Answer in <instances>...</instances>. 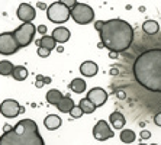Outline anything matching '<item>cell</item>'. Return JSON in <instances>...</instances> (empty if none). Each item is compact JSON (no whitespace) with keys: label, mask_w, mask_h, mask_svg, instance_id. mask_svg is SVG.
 I'll use <instances>...</instances> for the list:
<instances>
[{"label":"cell","mask_w":161,"mask_h":145,"mask_svg":"<svg viewBox=\"0 0 161 145\" xmlns=\"http://www.w3.org/2000/svg\"><path fill=\"white\" fill-rule=\"evenodd\" d=\"M61 123H63V120H61V118L58 115H48L44 119L45 128H47V129H49V131L58 129V128L61 126Z\"/></svg>","instance_id":"15"},{"label":"cell","mask_w":161,"mask_h":145,"mask_svg":"<svg viewBox=\"0 0 161 145\" xmlns=\"http://www.w3.org/2000/svg\"><path fill=\"white\" fill-rule=\"evenodd\" d=\"M109 122H110V125H112L115 129H124L125 123H126V119H125V116L122 115L120 112L115 110L109 116Z\"/></svg>","instance_id":"14"},{"label":"cell","mask_w":161,"mask_h":145,"mask_svg":"<svg viewBox=\"0 0 161 145\" xmlns=\"http://www.w3.org/2000/svg\"><path fill=\"white\" fill-rule=\"evenodd\" d=\"M139 137H141V139H148V138H151V132L150 131H141Z\"/></svg>","instance_id":"27"},{"label":"cell","mask_w":161,"mask_h":145,"mask_svg":"<svg viewBox=\"0 0 161 145\" xmlns=\"http://www.w3.org/2000/svg\"><path fill=\"white\" fill-rule=\"evenodd\" d=\"M70 18L79 25H89L94 19V10L89 4L77 2V4L70 10Z\"/></svg>","instance_id":"4"},{"label":"cell","mask_w":161,"mask_h":145,"mask_svg":"<svg viewBox=\"0 0 161 145\" xmlns=\"http://www.w3.org/2000/svg\"><path fill=\"white\" fill-rule=\"evenodd\" d=\"M136 139V134L132 129H124L120 132V141L124 144H132Z\"/></svg>","instance_id":"23"},{"label":"cell","mask_w":161,"mask_h":145,"mask_svg":"<svg viewBox=\"0 0 161 145\" xmlns=\"http://www.w3.org/2000/svg\"><path fill=\"white\" fill-rule=\"evenodd\" d=\"M19 45L16 42L13 32H3L0 34V54L3 55H12L19 51Z\"/></svg>","instance_id":"7"},{"label":"cell","mask_w":161,"mask_h":145,"mask_svg":"<svg viewBox=\"0 0 161 145\" xmlns=\"http://www.w3.org/2000/svg\"><path fill=\"white\" fill-rule=\"evenodd\" d=\"M64 94L61 93L60 90L57 89H51L49 92H47V94H45V99H47V102H48L49 104H53V106H57L58 104V102L63 99Z\"/></svg>","instance_id":"17"},{"label":"cell","mask_w":161,"mask_h":145,"mask_svg":"<svg viewBox=\"0 0 161 145\" xmlns=\"http://www.w3.org/2000/svg\"><path fill=\"white\" fill-rule=\"evenodd\" d=\"M68 89L77 94H81L83 92L86 90V81H84L83 78H74V80H71V83L68 84Z\"/></svg>","instance_id":"19"},{"label":"cell","mask_w":161,"mask_h":145,"mask_svg":"<svg viewBox=\"0 0 161 145\" xmlns=\"http://www.w3.org/2000/svg\"><path fill=\"white\" fill-rule=\"evenodd\" d=\"M51 36L54 38V41L55 42H60V44H65V42L70 39L71 34H70V31L67 28H64V26H58L53 31V35Z\"/></svg>","instance_id":"12"},{"label":"cell","mask_w":161,"mask_h":145,"mask_svg":"<svg viewBox=\"0 0 161 145\" xmlns=\"http://www.w3.org/2000/svg\"><path fill=\"white\" fill-rule=\"evenodd\" d=\"M49 54H51V51H48V49L38 48V55L41 57V58H47V57H49Z\"/></svg>","instance_id":"26"},{"label":"cell","mask_w":161,"mask_h":145,"mask_svg":"<svg viewBox=\"0 0 161 145\" xmlns=\"http://www.w3.org/2000/svg\"><path fill=\"white\" fill-rule=\"evenodd\" d=\"M87 99L97 109L99 106H103V104L106 103V100H108V93H106L105 89H102V87H93V89L87 93Z\"/></svg>","instance_id":"11"},{"label":"cell","mask_w":161,"mask_h":145,"mask_svg":"<svg viewBox=\"0 0 161 145\" xmlns=\"http://www.w3.org/2000/svg\"><path fill=\"white\" fill-rule=\"evenodd\" d=\"M134 77L141 87L161 93V48L141 52L134 63Z\"/></svg>","instance_id":"1"},{"label":"cell","mask_w":161,"mask_h":145,"mask_svg":"<svg viewBox=\"0 0 161 145\" xmlns=\"http://www.w3.org/2000/svg\"><path fill=\"white\" fill-rule=\"evenodd\" d=\"M4 129V134L0 135V145H45L39 128L32 119H22L13 128Z\"/></svg>","instance_id":"3"},{"label":"cell","mask_w":161,"mask_h":145,"mask_svg":"<svg viewBox=\"0 0 161 145\" xmlns=\"http://www.w3.org/2000/svg\"><path fill=\"white\" fill-rule=\"evenodd\" d=\"M20 112H22L20 104L16 100H13V99H6V100H3L0 103V113H2L4 118H9V119L16 118Z\"/></svg>","instance_id":"8"},{"label":"cell","mask_w":161,"mask_h":145,"mask_svg":"<svg viewBox=\"0 0 161 145\" xmlns=\"http://www.w3.org/2000/svg\"><path fill=\"white\" fill-rule=\"evenodd\" d=\"M35 84H36V87H38V89H41L42 86H44V84H42V81H41V80H36V83H35Z\"/></svg>","instance_id":"31"},{"label":"cell","mask_w":161,"mask_h":145,"mask_svg":"<svg viewBox=\"0 0 161 145\" xmlns=\"http://www.w3.org/2000/svg\"><path fill=\"white\" fill-rule=\"evenodd\" d=\"M154 123H155L157 126H161V112H158L157 115L154 116Z\"/></svg>","instance_id":"28"},{"label":"cell","mask_w":161,"mask_h":145,"mask_svg":"<svg viewBox=\"0 0 161 145\" xmlns=\"http://www.w3.org/2000/svg\"><path fill=\"white\" fill-rule=\"evenodd\" d=\"M36 32L42 34V36H44V35L47 34V26H45V25H39V26L36 28Z\"/></svg>","instance_id":"29"},{"label":"cell","mask_w":161,"mask_h":145,"mask_svg":"<svg viewBox=\"0 0 161 145\" xmlns=\"http://www.w3.org/2000/svg\"><path fill=\"white\" fill-rule=\"evenodd\" d=\"M70 115H71L73 119H79V118H81L84 113L81 112V109L79 108V106H74V108L71 109V112H70Z\"/></svg>","instance_id":"25"},{"label":"cell","mask_w":161,"mask_h":145,"mask_svg":"<svg viewBox=\"0 0 161 145\" xmlns=\"http://www.w3.org/2000/svg\"><path fill=\"white\" fill-rule=\"evenodd\" d=\"M12 77L18 80V81H23V80H26L28 78V70L23 65H16L12 71Z\"/></svg>","instance_id":"21"},{"label":"cell","mask_w":161,"mask_h":145,"mask_svg":"<svg viewBox=\"0 0 161 145\" xmlns=\"http://www.w3.org/2000/svg\"><path fill=\"white\" fill-rule=\"evenodd\" d=\"M79 108L81 109L83 113H87V115H90V113H93V112L96 110V106H94V104L92 103L87 97H84V99H81V100H80Z\"/></svg>","instance_id":"22"},{"label":"cell","mask_w":161,"mask_h":145,"mask_svg":"<svg viewBox=\"0 0 161 145\" xmlns=\"http://www.w3.org/2000/svg\"><path fill=\"white\" fill-rule=\"evenodd\" d=\"M36 44H38V47H39V48H44V49H48V51H51V49L55 48L57 42L54 41L53 36H49V35H44V36H42L39 41H36Z\"/></svg>","instance_id":"18"},{"label":"cell","mask_w":161,"mask_h":145,"mask_svg":"<svg viewBox=\"0 0 161 145\" xmlns=\"http://www.w3.org/2000/svg\"><path fill=\"white\" fill-rule=\"evenodd\" d=\"M16 15H18V18L20 19L23 23H32V20H34L35 16H36V10H35L34 6H31V4H28V3H22V4H19Z\"/></svg>","instance_id":"10"},{"label":"cell","mask_w":161,"mask_h":145,"mask_svg":"<svg viewBox=\"0 0 161 145\" xmlns=\"http://www.w3.org/2000/svg\"><path fill=\"white\" fill-rule=\"evenodd\" d=\"M47 16L53 23H65L70 19V9L63 2H54L47 9Z\"/></svg>","instance_id":"6"},{"label":"cell","mask_w":161,"mask_h":145,"mask_svg":"<svg viewBox=\"0 0 161 145\" xmlns=\"http://www.w3.org/2000/svg\"><path fill=\"white\" fill-rule=\"evenodd\" d=\"M102 26H103V20H97V22L94 23V28H96V29L97 31H100V28Z\"/></svg>","instance_id":"30"},{"label":"cell","mask_w":161,"mask_h":145,"mask_svg":"<svg viewBox=\"0 0 161 145\" xmlns=\"http://www.w3.org/2000/svg\"><path fill=\"white\" fill-rule=\"evenodd\" d=\"M151 145H157V144H151Z\"/></svg>","instance_id":"33"},{"label":"cell","mask_w":161,"mask_h":145,"mask_svg":"<svg viewBox=\"0 0 161 145\" xmlns=\"http://www.w3.org/2000/svg\"><path fill=\"white\" fill-rule=\"evenodd\" d=\"M115 132L112 131V128L109 126V123L105 120H99L96 125L93 126V137L97 141H108L110 138H113Z\"/></svg>","instance_id":"9"},{"label":"cell","mask_w":161,"mask_h":145,"mask_svg":"<svg viewBox=\"0 0 161 145\" xmlns=\"http://www.w3.org/2000/svg\"><path fill=\"white\" fill-rule=\"evenodd\" d=\"M100 44L110 52H124L131 47L134 41V28L124 19L103 20V26L99 31Z\"/></svg>","instance_id":"2"},{"label":"cell","mask_w":161,"mask_h":145,"mask_svg":"<svg viewBox=\"0 0 161 145\" xmlns=\"http://www.w3.org/2000/svg\"><path fill=\"white\" fill-rule=\"evenodd\" d=\"M139 145H147V144H139Z\"/></svg>","instance_id":"32"},{"label":"cell","mask_w":161,"mask_h":145,"mask_svg":"<svg viewBox=\"0 0 161 145\" xmlns=\"http://www.w3.org/2000/svg\"><path fill=\"white\" fill-rule=\"evenodd\" d=\"M36 34V28L34 23H22V25L13 31V36L18 42L19 48H25L34 41V36Z\"/></svg>","instance_id":"5"},{"label":"cell","mask_w":161,"mask_h":145,"mask_svg":"<svg viewBox=\"0 0 161 145\" xmlns=\"http://www.w3.org/2000/svg\"><path fill=\"white\" fill-rule=\"evenodd\" d=\"M13 68H15V65L10 61H8V60L0 61V75H12Z\"/></svg>","instance_id":"24"},{"label":"cell","mask_w":161,"mask_h":145,"mask_svg":"<svg viewBox=\"0 0 161 145\" xmlns=\"http://www.w3.org/2000/svg\"><path fill=\"white\" fill-rule=\"evenodd\" d=\"M99 67L94 61H84V63L80 65V73H81L84 77H94L97 74Z\"/></svg>","instance_id":"13"},{"label":"cell","mask_w":161,"mask_h":145,"mask_svg":"<svg viewBox=\"0 0 161 145\" xmlns=\"http://www.w3.org/2000/svg\"><path fill=\"white\" fill-rule=\"evenodd\" d=\"M74 106H75L74 100H73L70 96H63V99H61V100L58 102V104H57L58 110L63 112V113H70Z\"/></svg>","instance_id":"16"},{"label":"cell","mask_w":161,"mask_h":145,"mask_svg":"<svg viewBox=\"0 0 161 145\" xmlns=\"http://www.w3.org/2000/svg\"><path fill=\"white\" fill-rule=\"evenodd\" d=\"M142 29L145 34L148 35H155L160 32V25H158V22H155V20H145V22L142 23Z\"/></svg>","instance_id":"20"}]
</instances>
